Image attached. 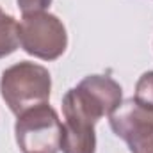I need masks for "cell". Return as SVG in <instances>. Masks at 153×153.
Segmentation results:
<instances>
[{
	"label": "cell",
	"instance_id": "cell-5",
	"mask_svg": "<svg viewBox=\"0 0 153 153\" xmlns=\"http://www.w3.org/2000/svg\"><path fill=\"white\" fill-rule=\"evenodd\" d=\"M80 109L94 121L103 116H111L121 103V85L107 75H89L76 87L70 89Z\"/></svg>",
	"mask_w": 153,
	"mask_h": 153
},
{
	"label": "cell",
	"instance_id": "cell-8",
	"mask_svg": "<svg viewBox=\"0 0 153 153\" xmlns=\"http://www.w3.org/2000/svg\"><path fill=\"white\" fill-rule=\"evenodd\" d=\"M134 100L143 105L144 109L153 111V71H146L139 76L135 84V96Z\"/></svg>",
	"mask_w": 153,
	"mask_h": 153
},
{
	"label": "cell",
	"instance_id": "cell-4",
	"mask_svg": "<svg viewBox=\"0 0 153 153\" xmlns=\"http://www.w3.org/2000/svg\"><path fill=\"white\" fill-rule=\"evenodd\" d=\"M109 117L112 132L128 144L132 153H153V111L130 98L121 102Z\"/></svg>",
	"mask_w": 153,
	"mask_h": 153
},
{
	"label": "cell",
	"instance_id": "cell-7",
	"mask_svg": "<svg viewBox=\"0 0 153 153\" xmlns=\"http://www.w3.org/2000/svg\"><path fill=\"white\" fill-rule=\"evenodd\" d=\"M20 46V23L0 9V59Z\"/></svg>",
	"mask_w": 153,
	"mask_h": 153
},
{
	"label": "cell",
	"instance_id": "cell-1",
	"mask_svg": "<svg viewBox=\"0 0 153 153\" xmlns=\"http://www.w3.org/2000/svg\"><path fill=\"white\" fill-rule=\"evenodd\" d=\"M50 89L52 78L48 70L29 61L7 68L0 78V94L16 116L48 103Z\"/></svg>",
	"mask_w": 153,
	"mask_h": 153
},
{
	"label": "cell",
	"instance_id": "cell-2",
	"mask_svg": "<svg viewBox=\"0 0 153 153\" xmlns=\"http://www.w3.org/2000/svg\"><path fill=\"white\" fill-rule=\"evenodd\" d=\"M62 123L48 103L18 116L14 135L23 153H57L61 150Z\"/></svg>",
	"mask_w": 153,
	"mask_h": 153
},
{
	"label": "cell",
	"instance_id": "cell-6",
	"mask_svg": "<svg viewBox=\"0 0 153 153\" xmlns=\"http://www.w3.org/2000/svg\"><path fill=\"white\" fill-rule=\"evenodd\" d=\"M62 132H61V150L62 153H94L96 135L94 119L87 116L70 91L62 98Z\"/></svg>",
	"mask_w": 153,
	"mask_h": 153
},
{
	"label": "cell",
	"instance_id": "cell-3",
	"mask_svg": "<svg viewBox=\"0 0 153 153\" xmlns=\"http://www.w3.org/2000/svg\"><path fill=\"white\" fill-rule=\"evenodd\" d=\"M20 45L38 59L55 61L68 46V34L55 14L46 11L23 14L20 22Z\"/></svg>",
	"mask_w": 153,
	"mask_h": 153
},
{
	"label": "cell",
	"instance_id": "cell-9",
	"mask_svg": "<svg viewBox=\"0 0 153 153\" xmlns=\"http://www.w3.org/2000/svg\"><path fill=\"white\" fill-rule=\"evenodd\" d=\"M18 7L23 14H32V13H43L48 9L52 0H16Z\"/></svg>",
	"mask_w": 153,
	"mask_h": 153
}]
</instances>
